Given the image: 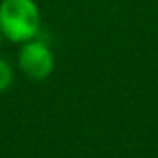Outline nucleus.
<instances>
[{"instance_id": "obj_2", "label": "nucleus", "mask_w": 158, "mask_h": 158, "mask_svg": "<svg viewBox=\"0 0 158 158\" xmlns=\"http://www.w3.org/2000/svg\"><path fill=\"white\" fill-rule=\"evenodd\" d=\"M53 53L52 50L40 42V40H26L22 50L19 52V66L24 72V76H28L33 81H42V79L50 77L53 72Z\"/></svg>"}, {"instance_id": "obj_4", "label": "nucleus", "mask_w": 158, "mask_h": 158, "mask_svg": "<svg viewBox=\"0 0 158 158\" xmlns=\"http://www.w3.org/2000/svg\"><path fill=\"white\" fill-rule=\"evenodd\" d=\"M0 42H2V31H0Z\"/></svg>"}, {"instance_id": "obj_3", "label": "nucleus", "mask_w": 158, "mask_h": 158, "mask_svg": "<svg viewBox=\"0 0 158 158\" xmlns=\"http://www.w3.org/2000/svg\"><path fill=\"white\" fill-rule=\"evenodd\" d=\"M11 83H13V68L9 66L7 61L0 59V92H4Z\"/></svg>"}, {"instance_id": "obj_1", "label": "nucleus", "mask_w": 158, "mask_h": 158, "mask_svg": "<svg viewBox=\"0 0 158 158\" xmlns=\"http://www.w3.org/2000/svg\"><path fill=\"white\" fill-rule=\"evenodd\" d=\"M40 13L33 0H2L0 31L13 42H26L37 37Z\"/></svg>"}]
</instances>
